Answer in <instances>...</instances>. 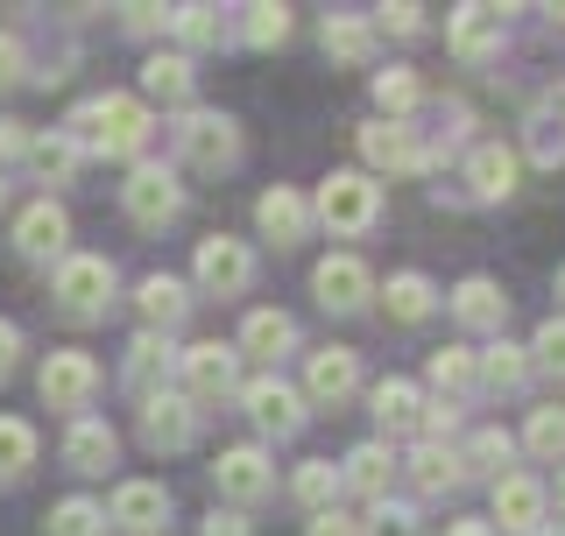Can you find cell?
<instances>
[{"label":"cell","mask_w":565,"mask_h":536,"mask_svg":"<svg viewBox=\"0 0 565 536\" xmlns=\"http://www.w3.org/2000/svg\"><path fill=\"white\" fill-rule=\"evenodd\" d=\"M64 135H71V149H78V156H141V149H149V135H156V114L135 93H106V99L71 106Z\"/></svg>","instance_id":"cell-1"},{"label":"cell","mask_w":565,"mask_h":536,"mask_svg":"<svg viewBox=\"0 0 565 536\" xmlns=\"http://www.w3.org/2000/svg\"><path fill=\"white\" fill-rule=\"evenodd\" d=\"M382 212V184H367L361 170H332L311 199V219H326L332 234H367Z\"/></svg>","instance_id":"cell-2"},{"label":"cell","mask_w":565,"mask_h":536,"mask_svg":"<svg viewBox=\"0 0 565 536\" xmlns=\"http://www.w3.org/2000/svg\"><path fill=\"white\" fill-rule=\"evenodd\" d=\"M177 156H184L191 170H234L241 163V128L226 114H212V106H191L184 120H177Z\"/></svg>","instance_id":"cell-3"},{"label":"cell","mask_w":565,"mask_h":536,"mask_svg":"<svg viewBox=\"0 0 565 536\" xmlns=\"http://www.w3.org/2000/svg\"><path fill=\"white\" fill-rule=\"evenodd\" d=\"M177 374H184V388H177V396H184L191 409L241 396V353L220 346V339H205V346H184V353H177Z\"/></svg>","instance_id":"cell-4"},{"label":"cell","mask_w":565,"mask_h":536,"mask_svg":"<svg viewBox=\"0 0 565 536\" xmlns=\"http://www.w3.org/2000/svg\"><path fill=\"white\" fill-rule=\"evenodd\" d=\"M35 396H43L50 409H64V417H85V403L99 396V361H93V353H78V346L50 353L43 374H35Z\"/></svg>","instance_id":"cell-5"},{"label":"cell","mask_w":565,"mask_h":536,"mask_svg":"<svg viewBox=\"0 0 565 536\" xmlns=\"http://www.w3.org/2000/svg\"><path fill=\"white\" fill-rule=\"evenodd\" d=\"M120 205H128L135 226H170L177 212H184V184H177V170H163V163H135L128 184H120Z\"/></svg>","instance_id":"cell-6"},{"label":"cell","mask_w":565,"mask_h":536,"mask_svg":"<svg viewBox=\"0 0 565 536\" xmlns=\"http://www.w3.org/2000/svg\"><path fill=\"white\" fill-rule=\"evenodd\" d=\"M57 303L71 318H106V303H114V261L106 255H64L57 261Z\"/></svg>","instance_id":"cell-7"},{"label":"cell","mask_w":565,"mask_h":536,"mask_svg":"<svg viewBox=\"0 0 565 536\" xmlns=\"http://www.w3.org/2000/svg\"><path fill=\"white\" fill-rule=\"evenodd\" d=\"M241 409L255 417V431H269V438H297V431H305V396H297L290 382H276V374L241 382Z\"/></svg>","instance_id":"cell-8"},{"label":"cell","mask_w":565,"mask_h":536,"mask_svg":"<svg viewBox=\"0 0 565 536\" xmlns=\"http://www.w3.org/2000/svg\"><path fill=\"white\" fill-rule=\"evenodd\" d=\"M247 282H255V247L234 240V234L199 240V290L205 297H241Z\"/></svg>","instance_id":"cell-9"},{"label":"cell","mask_w":565,"mask_h":536,"mask_svg":"<svg viewBox=\"0 0 565 536\" xmlns=\"http://www.w3.org/2000/svg\"><path fill=\"white\" fill-rule=\"evenodd\" d=\"M106 523H114L120 536H163V523H170L163 480H120V487H114V508H106Z\"/></svg>","instance_id":"cell-10"},{"label":"cell","mask_w":565,"mask_h":536,"mask_svg":"<svg viewBox=\"0 0 565 536\" xmlns=\"http://www.w3.org/2000/svg\"><path fill=\"white\" fill-rule=\"evenodd\" d=\"M141 438H149V452H184L199 438V409L177 388H156V396H141Z\"/></svg>","instance_id":"cell-11"},{"label":"cell","mask_w":565,"mask_h":536,"mask_svg":"<svg viewBox=\"0 0 565 536\" xmlns=\"http://www.w3.org/2000/svg\"><path fill=\"white\" fill-rule=\"evenodd\" d=\"M361 156L375 170H388V176H417V170H431V149L403 128V120H375V128H361Z\"/></svg>","instance_id":"cell-12"},{"label":"cell","mask_w":565,"mask_h":536,"mask_svg":"<svg viewBox=\"0 0 565 536\" xmlns=\"http://www.w3.org/2000/svg\"><path fill=\"white\" fill-rule=\"evenodd\" d=\"M14 247H22L29 261H64L71 255V219L57 199H35L22 219H14Z\"/></svg>","instance_id":"cell-13"},{"label":"cell","mask_w":565,"mask_h":536,"mask_svg":"<svg viewBox=\"0 0 565 536\" xmlns=\"http://www.w3.org/2000/svg\"><path fill=\"white\" fill-rule=\"evenodd\" d=\"M212 480H220L226 502H262V494L276 487V467H269V452H262V444H234V452H220Z\"/></svg>","instance_id":"cell-14"},{"label":"cell","mask_w":565,"mask_h":536,"mask_svg":"<svg viewBox=\"0 0 565 536\" xmlns=\"http://www.w3.org/2000/svg\"><path fill=\"white\" fill-rule=\"evenodd\" d=\"M544 480L537 473H502L494 480V523L502 529H516V536H530V529H544Z\"/></svg>","instance_id":"cell-15"},{"label":"cell","mask_w":565,"mask_h":536,"mask_svg":"<svg viewBox=\"0 0 565 536\" xmlns=\"http://www.w3.org/2000/svg\"><path fill=\"white\" fill-rule=\"evenodd\" d=\"M353 388H361V353H347V346H318L311 361H305V396H311V403H332V409H340Z\"/></svg>","instance_id":"cell-16"},{"label":"cell","mask_w":565,"mask_h":536,"mask_svg":"<svg viewBox=\"0 0 565 536\" xmlns=\"http://www.w3.org/2000/svg\"><path fill=\"white\" fill-rule=\"evenodd\" d=\"M311 290H318L326 311H361V303L375 297V276H367L353 255H326V261H318V276H311Z\"/></svg>","instance_id":"cell-17"},{"label":"cell","mask_w":565,"mask_h":536,"mask_svg":"<svg viewBox=\"0 0 565 536\" xmlns=\"http://www.w3.org/2000/svg\"><path fill=\"white\" fill-rule=\"evenodd\" d=\"M255 226L269 234L276 247H297L311 234V199L305 191H290V184H276V191H262V205H255Z\"/></svg>","instance_id":"cell-18"},{"label":"cell","mask_w":565,"mask_h":536,"mask_svg":"<svg viewBox=\"0 0 565 536\" xmlns=\"http://www.w3.org/2000/svg\"><path fill=\"white\" fill-rule=\"evenodd\" d=\"M114 452H120V438H114L106 417H71V431H64V467L71 473H106Z\"/></svg>","instance_id":"cell-19"},{"label":"cell","mask_w":565,"mask_h":536,"mask_svg":"<svg viewBox=\"0 0 565 536\" xmlns=\"http://www.w3.org/2000/svg\"><path fill=\"white\" fill-rule=\"evenodd\" d=\"M516 149H502V141H481V149L467 156V184H473V199H509V191H516Z\"/></svg>","instance_id":"cell-20"},{"label":"cell","mask_w":565,"mask_h":536,"mask_svg":"<svg viewBox=\"0 0 565 536\" xmlns=\"http://www.w3.org/2000/svg\"><path fill=\"white\" fill-rule=\"evenodd\" d=\"M340 480L382 508V502H388V480H396V459H388V444H353L347 467H340Z\"/></svg>","instance_id":"cell-21"},{"label":"cell","mask_w":565,"mask_h":536,"mask_svg":"<svg viewBox=\"0 0 565 536\" xmlns=\"http://www.w3.org/2000/svg\"><path fill=\"white\" fill-rule=\"evenodd\" d=\"M234 353H247V361H282V353H297V325L282 311H247Z\"/></svg>","instance_id":"cell-22"},{"label":"cell","mask_w":565,"mask_h":536,"mask_svg":"<svg viewBox=\"0 0 565 536\" xmlns=\"http://www.w3.org/2000/svg\"><path fill=\"white\" fill-rule=\"evenodd\" d=\"M141 106L149 99H163V106H184L191 99V57H177V50H156L149 64H141Z\"/></svg>","instance_id":"cell-23"},{"label":"cell","mask_w":565,"mask_h":536,"mask_svg":"<svg viewBox=\"0 0 565 536\" xmlns=\"http://www.w3.org/2000/svg\"><path fill=\"white\" fill-rule=\"evenodd\" d=\"M452 50L467 64L494 57V50H502V8H459L452 14Z\"/></svg>","instance_id":"cell-24"},{"label":"cell","mask_w":565,"mask_h":536,"mask_svg":"<svg viewBox=\"0 0 565 536\" xmlns=\"http://www.w3.org/2000/svg\"><path fill=\"white\" fill-rule=\"evenodd\" d=\"M452 311H459V325H473V332H502V318H509V297L494 290L488 276H467L452 290Z\"/></svg>","instance_id":"cell-25"},{"label":"cell","mask_w":565,"mask_h":536,"mask_svg":"<svg viewBox=\"0 0 565 536\" xmlns=\"http://www.w3.org/2000/svg\"><path fill=\"white\" fill-rule=\"evenodd\" d=\"M141 318H149V332H177V325H184V311H191V290H184V282H177V276H149V282H141Z\"/></svg>","instance_id":"cell-26"},{"label":"cell","mask_w":565,"mask_h":536,"mask_svg":"<svg viewBox=\"0 0 565 536\" xmlns=\"http://www.w3.org/2000/svg\"><path fill=\"white\" fill-rule=\"evenodd\" d=\"M382 303H388V318H396V325H424V318L438 311V290H431V276H417V268H403V276H388Z\"/></svg>","instance_id":"cell-27"},{"label":"cell","mask_w":565,"mask_h":536,"mask_svg":"<svg viewBox=\"0 0 565 536\" xmlns=\"http://www.w3.org/2000/svg\"><path fill=\"white\" fill-rule=\"evenodd\" d=\"M411 480H417V494H446V487H459V480H467V467H459L452 444L424 438L417 452H411Z\"/></svg>","instance_id":"cell-28"},{"label":"cell","mask_w":565,"mask_h":536,"mask_svg":"<svg viewBox=\"0 0 565 536\" xmlns=\"http://www.w3.org/2000/svg\"><path fill=\"white\" fill-rule=\"evenodd\" d=\"M78 163H85V156L71 149V135H64V128L29 135V170L43 176V184H71V176H78Z\"/></svg>","instance_id":"cell-29"},{"label":"cell","mask_w":565,"mask_h":536,"mask_svg":"<svg viewBox=\"0 0 565 536\" xmlns=\"http://www.w3.org/2000/svg\"><path fill=\"white\" fill-rule=\"evenodd\" d=\"M375 424L388 438H403V431H417L424 424V396L411 382H375Z\"/></svg>","instance_id":"cell-30"},{"label":"cell","mask_w":565,"mask_h":536,"mask_svg":"<svg viewBox=\"0 0 565 536\" xmlns=\"http://www.w3.org/2000/svg\"><path fill=\"white\" fill-rule=\"evenodd\" d=\"M523 156H530V163H544V170H558V163H565V106H537V114H530V128H523Z\"/></svg>","instance_id":"cell-31"},{"label":"cell","mask_w":565,"mask_h":536,"mask_svg":"<svg viewBox=\"0 0 565 536\" xmlns=\"http://www.w3.org/2000/svg\"><path fill=\"white\" fill-rule=\"evenodd\" d=\"M177 367V353H170V339L163 332H135V346H128V382L141 388V396H156V382Z\"/></svg>","instance_id":"cell-32"},{"label":"cell","mask_w":565,"mask_h":536,"mask_svg":"<svg viewBox=\"0 0 565 536\" xmlns=\"http://www.w3.org/2000/svg\"><path fill=\"white\" fill-rule=\"evenodd\" d=\"M326 57L367 64L375 57V22H361V14H326Z\"/></svg>","instance_id":"cell-33"},{"label":"cell","mask_w":565,"mask_h":536,"mask_svg":"<svg viewBox=\"0 0 565 536\" xmlns=\"http://www.w3.org/2000/svg\"><path fill=\"white\" fill-rule=\"evenodd\" d=\"M340 467H332V459H305V467H297V502H305L311 515H326V508H340Z\"/></svg>","instance_id":"cell-34"},{"label":"cell","mask_w":565,"mask_h":536,"mask_svg":"<svg viewBox=\"0 0 565 536\" xmlns=\"http://www.w3.org/2000/svg\"><path fill=\"white\" fill-rule=\"evenodd\" d=\"M282 35H290V8H282V0H255V8H241V43L247 50H276Z\"/></svg>","instance_id":"cell-35"},{"label":"cell","mask_w":565,"mask_h":536,"mask_svg":"<svg viewBox=\"0 0 565 536\" xmlns=\"http://www.w3.org/2000/svg\"><path fill=\"white\" fill-rule=\"evenodd\" d=\"M106 529H114V523H106V508L85 502V494L57 502V508H50V523H43V536H106Z\"/></svg>","instance_id":"cell-36"},{"label":"cell","mask_w":565,"mask_h":536,"mask_svg":"<svg viewBox=\"0 0 565 536\" xmlns=\"http://www.w3.org/2000/svg\"><path fill=\"white\" fill-rule=\"evenodd\" d=\"M473 367H481V382H488V388H502V396L530 382V353H523V346H509V339H494V346H488Z\"/></svg>","instance_id":"cell-37"},{"label":"cell","mask_w":565,"mask_h":536,"mask_svg":"<svg viewBox=\"0 0 565 536\" xmlns=\"http://www.w3.org/2000/svg\"><path fill=\"white\" fill-rule=\"evenodd\" d=\"M509 459H516V438H509V431H494V424H488V431H473V438H467L459 467H467V473H494V480H502V467H509Z\"/></svg>","instance_id":"cell-38"},{"label":"cell","mask_w":565,"mask_h":536,"mask_svg":"<svg viewBox=\"0 0 565 536\" xmlns=\"http://www.w3.org/2000/svg\"><path fill=\"white\" fill-rule=\"evenodd\" d=\"M417 99H424V85H417V71H403V64H388L375 71V106L388 120H403V114H417Z\"/></svg>","instance_id":"cell-39"},{"label":"cell","mask_w":565,"mask_h":536,"mask_svg":"<svg viewBox=\"0 0 565 536\" xmlns=\"http://www.w3.org/2000/svg\"><path fill=\"white\" fill-rule=\"evenodd\" d=\"M35 467V424L0 417V480H22Z\"/></svg>","instance_id":"cell-40"},{"label":"cell","mask_w":565,"mask_h":536,"mask_svg":"<svg viewBox=\"0 0 565 536\" xmlns=\"http://www.w3.org/2000/svg\"><path fill=\"white\" fill-rule=\"evenodd\" d=\"M177 35H184L191 50H220L226 43V14L220 8H205V0H191V8H177V22H170Z\"/></svg>","instance_id":"cell-41"},{"label":"cell","mask_w":565,"mask_h":536,"mask_svg":"<svg viewBox=\"0 0 565 536\" xmlns=\"http://www.w3.org/2000/svg\"><path fill=\"white\" fill-rule=\"evenodd\" d=\"M431 382H438V396H467L481 382V367H473L467 346H446V353H431Z\"/></svg>","instance_id":"cell-42"},{"label":"cell","mask_w":565,"mask_h":536,"mask_svg":"<svg viewBox=\"0 0 565 536\" xmlns=\"http://www.w3.org/2000/svg\"><path fill=\"white\" fill-rule=\"evenodd\" d=\"M530 452L537 459H565V409H530Z\"/></svg>","instance_id":"cell-43"},{"label":"cell","mask_w":565,"mask_h":536,"mask_svg":"<svg viewBox=\"0 0 565 536\" xmlns=\"http://www.w3.org/2000/svg\"><path fill=\"white\" fill-rule=\"evenodd\" d=\"M530 367H544V374L565 382V318H544L537 325V339H530Z\"/></svg>","instance_id":"cell-44"},{"label":"cell","mask_w":565,"mask_h":536,"mask_svg":"<svg viewBox=\"0 0 565 536\" xmlns=\"http://www.w3.org/2000/svg\"><path fill=\"white\" fill-rule=\"evenodd\" d=\"M367 536H424V515L403 508V502H382L375 515H367Z\"/></svg>","instance_id":"cell-45"},{"label":"cell","mask_w":565,"mask_h":536,"mask_svg":"<svg viewBox=\"0 0 565 536\" xmlns=\"http://www.w3.org/2000/svg\"><path fill=\"white\" fill-rule=\"evenodd\" d=\"M375 29H388V35H417V29H424V8H411V0H388V8H375Z\"/></svg>","instance_id":"cell-46"},{"label":"cell","mask_w":565,"mask_h":536,"mask_svg":"<svg viewBox=\"0 0 565 536\" xmlns=\"http://www.w3.org/2000/svg\"><path fill=\"white\" fill-rule=\"evenodd\" d=\"M120 22H128L135 35H156V29L177 22V8H149V0H135V8H120Z\"/></svg>","instance_id":"cell-47"},{"label":"cell","mask_w":565,"mask_h":536,"mask_svg":"<svg viewBox=\"0 0 565 536\" xmlns=\"http://www.w3.org/2000/svg\"><path fill=\"white\" fill-rule=\"evenodd\" d=\"M29 78V57H22V35L0 29V85H22Z\"/></svg>","instance_id":"cell-48"},{"label":"cell","mask_w":565,"mask_h":536,"mask_svg":"<svg viewBox=\"0 0 565 536\" xmlns=\"http://www.w3.org/2000/svg\"><path fill=\"white\" fill-rule=\"evenodd\" d=\"M311 536H367V523L347 508H326V515H311Z\"/></svg>","instance_id":"cell-49"},{"label":"cell","mask_w":565,"mask_h":536,"mask_svg":"<svg viewBox=\"0 0 565 536\" xmlns=\"http://www.w3.org/2000/svg\"><path fill=\"white\" fill-rule=\"evenodd\" d=\"M0 163H29V128L22 120H0Z\"/></svg>","instance_id":"cell-50"},{"label":"cell","mask_w":565,"mask_h":536,"mask_svg":"<svg viewBox=\"0 0 565 536\" xmlns=\"http://www.w3.org/2000/svg\"><path fill=\"white\" fill-rule=\"evenodd\" d=\"M205 536H255V529H247L241 508H212V515H205Z\"/></svg>","instance_id":"cell-51"},{"label":"cell","mask_w":565,"mask_h":536,"mask_svg":"<svg viewBox=\"0 0 565 536\" xmlns=\"http://www.w3.org/2000/svg\"><path fill=\"white\" fill-rule=\"evenodd\" d=\"M14 361H22V332H14L8 318H0V382L14 374Z\"/></svg>","instance_id":"cell-52"},{"label":"cell","mask_w":565,"mask_h":536,"mask_svg":"<svg viewBox=\"0 0 565 536\" xmlns=\"http://www.w3.org/2000/svg\"><path fill=\"white\" fill-rule=\"evenodd\" d=\"M424 424H431V431H438V438H446V431H452V424H459V409H452V403H431V409H424Z\"/></svg>","instance_id":"cell-53"},{"label":"cell","mask_w":565,"mask_h":536,"mask_svg":"<svg viewBox=\"0 0 565 536\" xmlns=\"http://www.w3.org/2000/svg\"><path fill=\"white\" fill-rule=\"evenodd\" d=\"M446 536H494V529H488V523H452Z\"/></svg>","instance_id":"cell-54"},{"label":"cell","mask_w":565,"mask_h":536,"mask_svg":"<svg viewBox=\"0 0 565 536\" xmlns=\"http://www.w3.org/2000/svg\"><path fill=\"white\" fill-rule=\"evenodd\" d=\"M530 536H565V523H544V529H530Z\"/></svg>","instance_id":"cell-55"},{"label":"cell","mask_w":565,"mask_h":536,"mask_svg":"<svg viewBox=\"0 0 565 536\" xmlns=\"http://www.w3.org/2000/svg\"><path fill=\"white\" fill-rule=\"evenodd\" d=\"M552 290H558V303H565V268H558V282H552Z\"/></svg>","instance_id":"cell-56"},{"label":"cell","mask_w":565,"mask_h":536,"mask_svg":"<svg viewBox=\"0 0 565 536\" xmlns=\"http://www.w3.org/2000/svg\"><path fill=\"white\" fill-rule=\"evenodd\" d=\"M558 515H565V473H558Z\"/></svg>","instance_id":"cell-57"},{"label":"cell","mask_w":565,"mask_h":536,"mask_svg":"<svg viewBox=\"0 0 565 536\" xmlns=\"http://www.w3.org/2000/svg\"><path fill=\"white\" fill-rule=\"evenodd\" d=\"M0 199H8V184H0Z\"/></svg>","instance_id":"cell-58"}]
</instances>
